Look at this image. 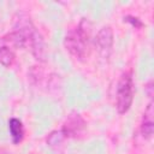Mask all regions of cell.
Listing matches in <instances>:
<instances>
[{
  "label": "cell",
  "mask_w": 154,
  "mask_h": 154,
  "mask_svg": "<svg viewBox=\"0 0 154 154\" xmlns=\"http://www.w3.org/2000/svg\"><path fill=\"white\" fill-rule=\"evenodd\" d=\"M123 20L124 22H126V23H130L134 28H136V29H138V28H142L144 24H143V22L138 18V17H134V16H124L123 17Z\"/></svg>",
  "instance_id": "obj_10"
},
{
  "label": "cell",
  "mask_w": 154,
  "mask_h": 154,
  "mask_svg": "<svg viewBox=\"0 0 154 154\" xmlns=\"http://www.w3.org/2000/svg\"><path fill=\"white\" fill-rule=\"evenodd\" d=\"M14 59H16L14 52L10 47H7V46L0 47V64L2 66H5V67L12 66L14 63Z\"/></svg>",
  "instance_id": "obj_8"
},
{
  "label": "cell",
  "mask_w": 154,
  "mask_h": 154,
  "mask_svg": "<svg viewBox=\"0 0 154 154\" xmlns=\"http://www.w3.org/2000/svg\"><path fill=\"white\" fill-rule=\"evenodd\" d=\"M134 100V81L132 72L125 71L122 73L116 89V108L119 114L126 113Z\"/></svg>",
  "instance_id": "obj_3"
},
{
  "label": "cell",
  "mask_w": 154,
  "mask_h": 154,
  "mask_svg": "<svg viewBox=\"0 0 154 154\" xmlns=\"http://www.w3.org/2000/svg\"><path fill=\"white\" fill-rule=\"evenodd\" d=\"M6 40L16 47L30 49L36 60H46V46L43 37L25 13L20 12L17 14L14 19L13 31L7 35Z\"/></svg>",
  "instance_id": "obj_1"
},
{
  "label": "cell",
  "mask_w": 154,
  "mask_h": 154,
  "mask_svg": "<svg viewBox=\"0 0 154 154\" xmlns=\"http://www.w3.org/2000/svg\"><path fill=\"white\" fill-rule=\"evenodd\" d=\"M113 30L109 25L102 26L95 36V46L103 59H108L113 48Z\"/></svg>",
  "instance_id": "obj_4"
},
{
  "label": "cell",
  "mask_w": 154,
  "mask_h": 154,
  "mask_svg": "<svg viewBox=\"0 0 154 154\" xmlns=\"http://www.w3.org/2000/svg\"><path fill=\"white\" fill-rule=\"evenodd\" d=\"M0 154H8V153H5V152H0Z\"/></svg>",
  "instance_id": "obj_11"
},
{
  "label": "cell",
  "mask_w": 154,
  "mask_h": 154,
  "mask_svg": "<svg viewBox=\"0 0 154 154\" xmlns=\"http://www.w3.org/2000/svg\"><path fill=\"white\" fill-rule=\"evenodd\" d=\"M85 125L87 124H85V122L81 114L71 113L67 117V119H66V122L61 129L65 132L66 137H77L79 134L83 132V130L85 129Z\"/></svg>",
  "instance_id": "obj_5"
},
{
  "label": "cell",
  "mask_w": 154,
  "mask_h": 154,
  "mask_svg": "<svg viewBox=\"0 0 154 154\" xmlns=\"http://www.w3.org/2000/svg\"><path fill=\"white\" fill-rule=\"evenodd\" d=\"M90 37V24L85 18H82L75 30L67 32L64 38V46L71 55L77 59H84L88 55Z\"/></svg>",
  "instance_id": "obj_2"
},
{
  "label": "cell",
  "mask_w": 154,
  "mask_h": 154,
  "mask_svg": "<svg viewBox=\"0 0 154 154\" xmlns=\"http://www.w3.org/2000/svg\"><path fill=\"white\" fill-rule=\"evenodd\" d=\"M65 138H67V137H66L65 132L63 131V129H60V130H54V131H52V132L47 136L46 141H47V144H48L49 147L55 148V147L60 146V144L64 142Z\"/></svg>",
  "instance_id": "obj_9"
},
{
  "label": "cell",
  "mask_w": 154,
  "mask_h": 154,
  "mask_svg": "<svg viewBox=\"0 0 154 154\" xmlns=\"http://www.w3.org/2000/svg\"><path fill=\"white\" fill-rule=\"evenodd\" d=\"M8 130L13 144H19L24 137V128L22 122L17 118H11L8 120Z\"/></svg>",
  "instance_id": "obj_7"
},
{
  "label": "cell",
  "mask_w": 154,
  "mask_h": 154,
  "mask_svg": "<svg viewBox=\"0 0 154 154\" xmlns=\"http://www.w3.org/2000/svg\"><path fill=\"white\" fill-rule=\"evenodd\" d=\"M154 111H153V102L150 101L143 113L142 123H141V134L144 138H150L154 132Z\"/></svg>",
  "instance_id": "obj_6"
}]
</instances>
